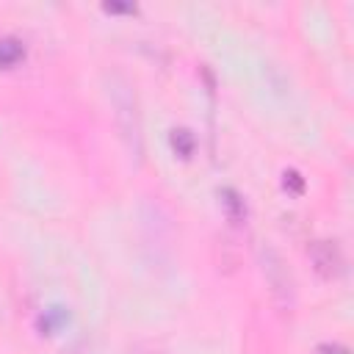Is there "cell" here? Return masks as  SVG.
<instances>
[{
  "mask_svg": "<svg viewBox=\"0 0 354 354\" xmlns=\"http://www.w3.org/2000/svg\"><path fill=\"white\" fill-rule=\"evenodd\" d=\"M260 268H263V279L268 285L274 307L279 313H293V307H296V282H293V274H290L285 257L274 246H263L260 249Z\"/></svg>",
  "mask_w": 354,
  "mask_h": 354,
  "instance_id": "cell-2",
  "label": "cell"
},
{
  "mask_svg": "<svg viewBox=\"0 0 354 354\" xmlns=\"http://www.w3.org/2000/svg\"><path fill=\"white\" fill-rule=\"evenodd\" d=\"M105 97L111 102V113H113L119 138H122L130 160L138 166L144 160V122H141V108H138V94H136L133 80L122 72H108L105 75Z\"/></svg>",
  "mask_w": 354,
  "mask_h": 354,
  "instance_id": "cell-1",
  "label": "cell"
},
{
  "mask_svg": "<svg viewBox=\"0 0 354 354\" xmlns=\"http://www.w3.org/2000/svg\"><path fill=\"white\" fill-rule=\"evenodd\" d=\"M307 257H310L313 268H315L324 279H335V277H340V271H343V254H340V249H337L335 241H321V238L313 241L310 249H307Z\"/></svg>",
  "mask_w": 354,
  "mask_h": 354,
  "instance_id": "cell-3",
  "label": "cell"
},
{
  "mask_svg": "<svg viewBox=\"0 0 354 354\" xmlns=\"http://www.w3.org/2000/svg\"><path fill=\"white\" fill-rule=\"evenodd\" d=\"M282 185H285L288 191H293V194H301V191H304V180H301V174L293 171V169L282 174Z\"/></svg>",
  "mask_w": 354,
  "mask_h": 354,
  "instance_id": "cell-7",
  "label": "cell"
},
{
  "mask_svg": "<svg viewBox=\"0 0 354 354\" xmlns=\"http://www.w3.org/2000/svg\"><path fill=\"white\" fill-rule=\"evenodd\" d=\"M171 147H174L177 155L188 158V155L194 152V136H191L185 127H174V130H171Z\"/></svg>",
  "mask_w": 354,
  "mask_h": 354,
  "instance_id": "cell-6",
  "label": "cell"
},
{
  "mask_svg": "<svg viewBox=\"0 0 354 354\" xmlns=\"http://www.w3.org/2000/svg\"><path fill=\"white\" fill-rule=\"evenodd\" d=\"M25 58V44L14 36L0 39V69H11Z\"/></svg>",
  "mask_w": 354,
  "mask_h": 354,
  "instance_id": "cell-5",
  "label": "cell"
},
{
  "mask_svg": "<svg viewBox=\"0 0 354 354\" xmlns=\"http://www.w3.org/2000/svg\"><path fill=\"white\" fill-rule=\"evenodd\" d=\"M108 11H136L133 6H105Z\"/></svg>",
  "mask_w": 354,
  "mask_h": 354,
  "instance_id": "cell-8",
  "label": "cell"
},
{
  "mask_svg": "<svg viewBox=\"0 0 354 354\" xmlns=\"http://www.w3.org/2000/svg\"><path fill=\"white\" fill-rule=\"evenodd\" d=\"M218 199H221L224 218H227L232 227H243V224H246V216H249L243 196H241L235 188H221V191H218Z\"/></svg>",
  "mask_w": 354,
  "mask_h": 354,
  "instance_id": "cell-4",
  "label": "cell"
}]
</instances>
